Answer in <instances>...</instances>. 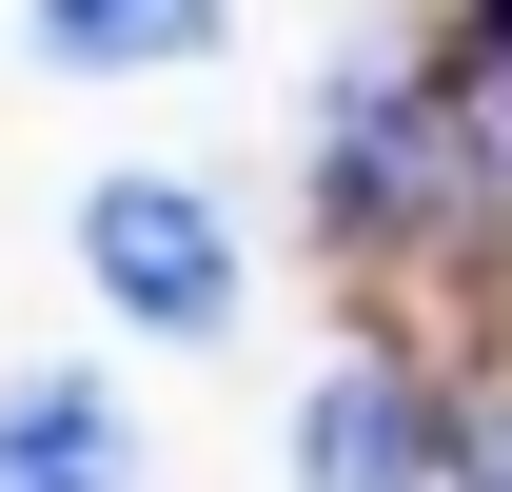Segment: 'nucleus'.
I'll use <instances>...</instances> for the list:
<instances>
[{
	"instance_id": "f257e3e1",
	"label": "nucleus",
	"mask_w": 512,
	"mask_h": 492,
	"mask_svg": "<svg viewBox=\"0 0 512 492\" xmlns=\"http://www.w3.org/2000/svg\"><path fill=\"white\" fill-rule=\"evenodd\" d=\"M316 217H335V256H414V237H453L473 217V99H414V79H335V119H316Z\"/></svg>"
},
{
	"instance_id": "423d86ee",
	"label": "nucleus",
	"mask_w": 512,
	"mask_h": 492,
	"mask_svg": "<svg viewBox=\"0 0 512 492\" xmlns=\"http://www.w3.org/2000/svg\"><path fill=\"white\" fill-rule=\"evenodd\" d=\"M453 99H473V138H512V0H473V60H453Z\"/></svg>"
},
{
	"instance_id": "f03ea898",
	"label": "nucleus",
	"mask_w": 512,
	"mask_h": 492,
	"mask_svg": "<svg viewBox=\"0 0 512 492\" xmlns=\"http://www.w3.org/2000/svg\"><path fill=\"white\" fill-rule=\"evenodd\" d=\"M79 276H99L138 335H217V315H237V237H217V197L158 178V158L79 197Z\"/></svg>"
},
{
	"instance_id": "0eeeda50",
	"label": "nucleus",
	"mask_w": 512,
	"mask_h": 492,
	"mask_svg": "<svg viewBox=\"0 0 512 492\" xmlns=\"http://www.w3.org/2000/svg\"><path fill=\"white\" fill-rule=\"evenodd\" d=\"M473 492H512V433H473Z\"/></svg>"
},
{
	"instance_id": "7ed1b4c3",
	"label": "nucleus",
	"mask_w": 512,
	"mask_h": 492,
	"mask_svg": "<svg viewBox=\"0 0 512 492\" xmlns=\"http://www.w3.org/2000/svg\"><path fill=\"white\" fill-rule=\"evenodd\" d=\"M296 492H434V394L394 355L316 374V414H296Z\"/></svg>"
},
{
	"instance_id": "20e7f679",
	"label": "nucleus",
	"mask_w": 512,
	"mask_h": 492,
	"mask_svg": "<svg viewBox=\"0 0 512 492\" xmlns=\"http://www.w3.org/2000/svg\"><path fill=\"white\" fill-rule=\"evenodd\" d=\"M0 492H138V433L99 374H40V394H0Z\"/></svg>"
},
{
	"instance_id": "39448f33",
	"label": "nucleus",
	"mask_w": 512,
	"mask_h": 492,
	"mask_svg": "<svg viewBox=\"0 0 512 492\" xmlns=\"http://www.w3.org/2000/svg\"><path fill=\"white\" fill-rule=\"evenodd\" d=\"M20 40L60 79H158V60H217V0H20Z\"/></svg>"
}]
</instances>
